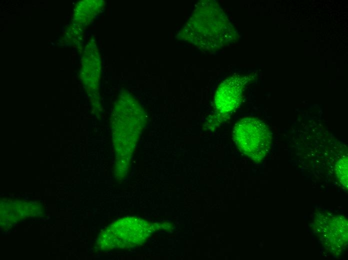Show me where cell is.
Listing matches in <instances>:
<instances>
[{
  "label": "cell",
  "mask_w": 348,
  "mask_h": 260,
  "mask_svg": "<svg viewBox=\"0 0 348 260\" xmlns=\"http://www.w3.org/2000/svg\"><path fill=\"white\" fill-rule=\"evenodd\" d=\"M152 226L146 221L126 218L116 222L104 231L100 237L104 248H126L142 244L152 232Z\"/></svg>",
  "instance_id": "obj_1"
},
{
  "label": "cell",
  "mask_w": 348,
  "mask_h": 260,
  "mask_svg": "<svg viewBox=\"0 0 348 260\" xmlns=\"http://www.w3.org/2000/svg\"><path fill=\"white\" fill-rule=\"evenodd\" d=\"M233 138L240 150L254 160L265 156L271 143L266 125L254 118H245L238 122L234 128Z\"/></svg>",
  "instance_id": "obj_2"
},
{
  "label": "cell",
  "mask_w": 348,
  "mask_h": 260,
  "mask_svg": "<svg viewBox=\"0 0 348 260\" xmlns=\"http://www.w3.org/2000/svg\"><path fill=\"white\" fill-rule=\"evenodd\" d=\"M242 90V84L238 78L230 79L225 82L216 98L217 110L222 114L233 110L238 102Z\"/></svg>",
  "instance_id": "obj_3"
},
{
  "label": "cell",
  "mask_w": 348,
  "mask_h": 260,
  "mask_svg": "<svg viewBox=\"0 0 348 260\" xmlns=\"http://www.w3.org/2000/svg\"><path fill=\"white\" fill-rule=\"evenodd\" d=\"M338 167V176L340 182L347 186L348 184V160L344 158L340 160L336 166Z\"/></svg>",
  "instance_id": "obj_4"
}]
</instances>
